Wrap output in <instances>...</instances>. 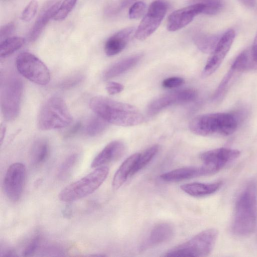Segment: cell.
Segmentation results:
<instances>
[{
  "label": "cell",
  "mask_w": 257,
  "mask_h": 257,
  "mask_svg": "<svg viewBox=\"0 0 257 257\" xmlns=\"http://www.w3.org/2000/svg\"><path fill=\"white\" fill-rule=\"evenodd\" d=\"M89 107L108 123L118 126L137 125L144 120L143 115L135 106L105 96L93 97L90 100Z\"/></svg>",
  "instance_id": "cell-1"
},
{
  "label": "cell",
  "mask_w": 257,
  "mask_h": 257,
  "mask_svg": "<svg viewBox=\"0 0 257 257\" xmlns=\"http://www.w3.org/2000/svg\"><path fill=\"white\" fill-rule=\"evenodd\" d=\"M257 225V184L249 182L238 195L235 204L232 229L241 236H248Z\"/></svg>",
  "instance_id": "cell-2"
},
{
  "label": "cell",
  "mask_w": 257,
  "mask_h": 257,
  "mask_svg": "<svg viewBox=\"0 0 257 257\" xmlns=\"http://www.w3.org/2000/svg\"><path fill=\"white\" fill-rule=\"evenodd\" d=\"M241 115L237 112H216L194 117L189 127L194 134L203 137H226L237 129Z\"/></svg>",
  "instance_id": "cell-3"
},
{
  "label": "cell",
  "mask_w": 257,
  "mask_h": 257,
  "mask_svg": "<svg viewBox=\"0 0 257 257\" xmlns=\"http://www.w3.org/2000/svg\"><path fill=\"white\" fill-rule=\"evenodd\" d=\"M73 117L64 100L58 95L48 99L41 106L37 118L38 127L41 130L61 128L70 125Z\"/></svg>",
  "instance_id": "cell-4"
},
{
  "label": "cell",
  "mask_w": 257,
  "mask_h": 257,
  "mask_svg": "<svg viewBox=\"0 0 257 257\" xmlns=\"http://www.w3.org/2000/svg\"><path fill=\"white\" fill-rule=\"evenodd\" d=\"M109 173L107 166L96 168L93 171L63 188L59 199L63 202L76 201L92 194L104 182Z\"/></svg>",
  "instance_id": "cell-5"
},
{
  "label": "cell",
  "mask_w": 257,
  "mask_h": 257,
  "mask_svg": "<svg viewBox=\"0 0 257 257\" xmlns=\"http://www.w3.org/2000/svg\"><path fill=\"white\" fill-rule=\"evenodd\" d=\"M1 106L7 121H13L19 115L23 94L22 80L14 74L4 76L1 80Z\"/></svg>",
  "instance_id": "cell-6"
},
{
  "label": "cell",
  "mask_w": 257,
  "mask_h": 257,
  "mask_svg": "<svg viewBox=\"0 0 257 257\" xmlns=\"http://www.w3.org/2000/svg\"><path fill=\"white\" fill-rule=\"evenodd\" d=\"M215 228L204 230L167 251L165 256H205L212 251L218 236Z\"/></svg>",
  "instance_id": "cell-7"
},
{
  "label": "cell",
  "mask_w": 257,
  "mask_h": 257,
  "mask_svg": "<svg viewBox=\"0 0 257 257\" xmlns=\"http://www.w3.org/2000/svg\"><path fill=\"white\" fill-rule=\"evenodd\" d=\"M16 66L19 73L36 84L45 85L50 81V73L47 66L31 53H21L16 58Z\"/></svg>",
  "instance_id": "cell-8"
},
{
  "label": "cell",
  "mask_w": 257,
  "mask_h": 257,
  "mask_svg": "<svg viewBox=\"0 0 257 257\" xmlns=\"http://www.w3.org/2000/svg\"><path fill=\"white\" fill-rule=\"evenodd\" d=\"M167 11L166 3L162 0L154 1L137 29L135 36L143 41L150 36L157 29Z\"/></svg>",
  "instance_id": "cell-9"
},
{
  "label": "cell",
  "mask_w": 257,
  "mask_h": 257,
  "mask_svg": "<svg viewBox=\"0 0 257 257\" xmlns=\"http://www.w3.org/2000/svg\"><path fill=\"white\" fill-rule=\"evenodd\" d=\"M26 176L25 166L21 163H15L8 168L4 179L3 186L8 198L13 202L21 198Z\"/></svg>",
  "instance_id": "cell-10"
},
{
  "label": "cell",
  "mask_w": 257,
  "mask_h": 257,
  "mask_svg": "<svg viewBox=\"0 0 257 257\" xmlns=\"http://www.w3.org/2000/svg\"><path fill=\"white\" fill-rule=\"evenodd\" d=\"M235 37V31L232 29L227 30L220 37L203 70V78L209 76L217 70L228 53Z\"/></svg>",
  "instance_id": "cell-11"
},
{
  "label": "cell",
  "mask_w": 257,
  "mask_h": 257,
  "mask_svg": "<svg viewBox=\"0 0 257 257\" xmlns=\"http://www.w3.org/2000/svg\"><path fill=\"white\" fill-rule=\"evenodd\" d=\"M197 97L196 90L191 88L176 90L162 94L150 103L148 106V112L154 114L172 105L192 101Z\"/></svg>",
  "instance_id": "cell-12"
},
{
  "label": "cell",
  "mask_w": 257,
  "mask_h": 257,
  "mask_svg": "<svg viewBox=\"0 0 257 257\" xmlns=\"http://www.w3.org/2000/svg\"><path fill=\"white\" fill-rule=\"evenodd\" d=\"M240 155V152L238 150L219 148L201 153L200 158L211 175L218 172Z\"/></svg>",
  "instance_id": "cell-13"
},
{
  "label": "cell",
  "mask_w": 257,
  "mask_h": 257,
  "mask_svg": "<svg viewBox=\"0 0 257 257\" xmlns=\"http://www.w3.org/2000/svg\"><path fill=\"white\" fill-rule=\"evenodd\" d=\"M204 6L201 4H193L173 12L169 16L167 28L170 31H176L183 28L198 14L202 13Z\"/></svg>",
  "instance_id": "cell-14"
},
{
  "label": "cell",
  "mask_w": 257,
  "mask_h": 257,
  "mask_svg": "<svg viewBox=\"0 0 257 257\" xmlns=\"http://www.w3.org/2000/svg\"><path fill=\"white\" fill-rule=\"evenodd\" d=\"M61 3V0H48L45 3L29 33L30 42H35L39 38L49 21L53 19Z\"/></svg>",
  "instance_id": "cell-15"
},
{
  "label": "cell",
  "mask_w": 257,
  "mask_h": 257,
  "mask_svg": "<svg viewBox=\"0 0 257 257\" xmlns=\"http://www.w3.org/2000/svg\"><path fill=\"white\" fill-rule=\"evenodd\" d=\"M174 234L173 226L167 222L155 225L140 246L141 250H146L170 240Z\"/></svg>",
  "instance_id": "cell-16"
},
{
  "label": "cell",
  "mask_w": 257,
  "mask_h": 257,
  "mask_svg": "<svg viewBox=\"0 0 257 257\" xmlns=\"http://www.w3.org/2000/svg\"><path fill=\"white\" fill-rule=\"evenodd\" d=\"M125 151V146L120 141H113L108 144L93 159L92 168L105 166L120 158Z\"/></svg>",
  "instance_id": "cell-17"
},
{
  "label": "cell",
  "mask_w": 257,
  "mask_h": 257,
  "mask_svg": "<svg viewBox=\"0 0 257 257\" xmlns=\"http://www.w3.org/2000/svg\"><path fill=\"white\" fill-rule=\"evenodd\" d=\"M207 175H209L207 169L202 165L176 169L162 174L160 178L164 181L174 182Z\"/></svg>",
  "instance_id": "cell-18"
},
{
  "label": "cell",
  "mask_w": 257,
  "mask_h": 257,
  "mask_svg": "<svg viewBox=\"0 0 257 257\" xmlns=\"http://www.w3.org/2000/svg\"><path fill=\"white\" fill-rule=\"evenodd\" d=\"M134 30L133 27L125 28L115 33L108 38L104 47L106 55L112 56L121 52L126 47Z\"/></svg>",
  "instance_id": "cell-19"
},
{
  "label": "cell",
  "mask_w": 257,
  "mask_h": 257,
  "mask_svg": "<svg viewBox=\"0 0 257 257\" xmlns=\"http://www.w3.org/2000/svg\"><path fill=\"white\" fill-rule=\"evenodd\" d=\"M222 184V181L204 183L193 182L182 185L180 188L187 194L193 197H204L217 191Z\"/></svg>",
  "instance_id": "cell-20"
},
{
  "label": "cell",
  "mask_w": 257,
  "mask_h": 257,
  "mask_svg": "<svg viewBox=\"0 0 257 257\" xmlns=\"http://www.w3.org/2000/svg\"><path fill=\"white\" fill-rule=\"evenodd\" d=\"M142 54L124 58L109 67L104 72L103 78L108 80L115 77L134 67L142 59Z\"/></svg>",
  "instance_id": "cell-21"
},
{
  "label": "cell",
  "mask_w": 257,
  "mask_h": 257,
  "mask_svg": "<svg viewBox=\"0 0 257 257\" xmlns=\"http://www.w3.org/2000/svg\"><path fill=\"white\" fill-rule=\"evenodd\" d=\"M139 153H135L126 158L121 164L114 175L112 186L113 189H119L131 177L132 172L139 157Z\"/></svg>",
  "instance_id": "cell-22"
},
{
  "label": "cell",
  "mask_w": 257,
  "mask_h": 257,
  "mask_svg": "<svg viewBox=\"0 0 257 257\" xmlns=\"http://www.w3.org/2000/svg\"><path fill=\"white\" fill-rule=\"evenodd\" d=\"M49 152V144L47 139L41 138L35 141L31 151L32 164L35 166L43 164L47 160Z\"/></svg>",
  "instance_id": "cell-23"
},
{
  "label": "cell",
  "mask_w": 257,
  "mask_h": 257,
  "mask_svg": "<svg viewBox=\"0 0 257 257\" xmlns=\"http://www.w3.org/2000/svg\"><path fill=\"white\" fill-rule=\"evenodd\" d=\"M220 37L216 35L198 34L194 37L195 45L202 52L211 53L215 49Z\"/></svg>",
  "instance_id": "cell-24"
},
{
  "label": "cell",
  "mask_w": 257,
  "mask_h": 257,
  "mask_svg": "<svg viewBox=\"0 0 257 257\" xmlns=\"http://www.w3.org/2000/svg\"><path fill=\"white\" fill-rule=\"evenodd\" d=\"M25 39L21 37H10L1 42L0 56L7 57L19 49L24 44Z\"/></svg>",
  "instance_id": "cell-25"
},
{
  "label": "cell",
  "mask_w": 257,
  "mask_h": 257,
  "mask_svg": "<svg viewBox=\"0 0 257 257\" xmlns=\"http://www.w3.org/2000/svg\"><path fill=\"white\" fill-rule=\"evenodd\" d=\"M159 150V146L157 145H155L148 148L142 153H139L131 176L135 175L145 167L155 157L158 153Z\"/></svg>",
  "instance_id": "cell-26"
},
{
  "label": "cell",
  "mask_w": 257,
  "mask_h": 257,
  "mask_svg": "<svg viewBox=\"0 0 257 257\" xmlns=\"http://www.w3.org/2000/svg\"><path fill=\"white\" fill-rule=\"evenodd\" d=\"M80 155L74 153L68 156L61 164L57 173V177L60 180L68 178L73 172L79 162Z\"/></svg>",
  "instance_id": "cell-27"
},
{
  "label": "cell",
  "mask_w": 257,
  "mask_h": 257,
  "mask_svg": "<svg viewBox=\"0 0 257 257\" xmlns=\"http://www.w3.org/2000/svg\"><path fill=\"white\" fill-rule=\"evenodd\" d=\"M240 72L234 66L231 65L230 69L224 75L213 94L212 98L214 100L220 101L223 98L227 91L233 78L235 76L236 73Z\"/></svg>",
  "instance_id": "cell-28"
},
{
  "label": "cell",
  "mask_w": 257,
  "mask_h": 257,
  "mask_svg": "<svg viewBox=\"0 0 257 257\" xmlns=\"http://www.w3.org/2000/svg\"><path fill=\"white\" fill-rule=\"evenodd\" d=\"M107 126L108 122L96 115L88 120L85 127V133L89 137H95L101 134Z\"/></svg>",
  "instance_id": "cell-29"
},
{
  "label": "cell",
  "mask_w": 257,
  "mask_h": 257,
  "mask_svg": "<svg viewBox=\"0 0 257 257\" xmlns=\"http://www.w3.org/2000/svg\"><path fill=\"white\" fill-rule=\"evenodd\" d=\"M193 4H201L204 6L203 14L215 15L220 13L224 7V0H191Z\"/></svg>",
  "instance_id": "cell-30"
},
{
  "label": "cell",
  "mask_w": 257,
  "mask_h": 257,
  "mask_svg": "<svg viewBox=\"0 0 257 257\" xmlns=\"http://www.w3.org/2000/svg\"><path fill=\"white\" fill-rule=\"evenodd\" d=\"M77 0H64L61 2L53 19L62 21L66 18L76 5Z\"/></svg>",
  "instance_id": "cell-31"
},
{
  "label": "cell",
  "mask_w": 257,
  "mask_h": 257,
  "mask_svg": "<svg viewBox=\"0 0 257 257\" xmlns=\"http://www.w3.org/2000/svg\"><path fill=\"white\" fill-rule=\"evenodd\" d=\"M84 75L81 73H76L63 79L59 83L58 86L62 89H71L80 83L84 79Z\"/></svg>",
  "instance_id": "cell-32"
},
{
  "label": "cell",
  "mask_w": 257,
  "mask_h": 257,
  "mask_svg": "<svg viewBox=\"0 0 257 257\" xmlns=\"http://www.w3.org/2000/svg\"><path fill=\"white\" fill-rule=\"evenodd\" d=\"M41 242L42 238L39 234L34 235L23 249V255L25 256L33 255L39 249Z\"/></svg>",
  "instance_id": "cell-33"
},
{
  "label": "cell",
  "mask_w": 257,
  "mask_h": 257,
  "mask_svg": "<svg viewBox=\"0 0 257 257\" xmlns=\"http://www.w3.org/2000/svg\"><path fill=\"white\" fill-rule=\"evenodd\" d=\"M39 8L37 1L32 0L25 7L21 14V19L26 22L31 21L36 16Z\"/></svg>",
  "instance_id": "cell-34"
},
{
  "label": "cell",
  "mask_w": 257,
  "mask_h": 257,
  "mask_svg": "<svg viewBox=\"0 0 257 257\" xmlns=\"http://www.w3.org/2000/svg\"><path fill=\"white\" fill-rule=\"evenodd\" d=\"M146 9V4L141 1H138L133 4L130 8L128 16L131 19H137L143 16Z\"/></svg>",
  "instance_id": "cell-35"
},
{
  "label": "cell",
  "mask_w": 257,
  "mask_h": 257,
  "mask_svg": "<svg viewBox=\"0 0 257 257\" xmlns=\"http://www.w3.org/2000/svg\"><path fill=\"white\" fill-rule=\"evenodd\" d=\"M137 0H120L116 4L109 6L106 10V13L109 14H114L122 10L132 6Z\"/></svg>",
  "instance_id": "cell-36"
},
{
  "label": "cell",
  "mask_w": 257,
  "mask_h": 257,
  "mask_svg": "<svg viewBox=\"0 0 257 257\" xmlns=\"http://www.w3.org/2000/svg\"><path fill=\"white\" fill-rule=\"evenodd\" d=\"M184 83V80L179 77H171L164 79L162 86L167 88H172L181 86Z\"/></svg>",
  "instance_id": "cell-37"
},
{
  "label": "cell",
  "mask_w": 257,
  "mask_h": 257,
  "mask_svg": "<svg viewBox=\"0 0 257 257\" xmlns=\"http://www.w3.org/2000/svg\"><path fill=\"white\" fill-rule=\"evenodd\" d=\"M15 29V24L13 22L9 23L3 26L0 30L1 42L10 37Z\"/></svg>",
  "instance_id": "cell-38"
},
{
  "label": "cell",
  "mask_w": 257,
  "mask_h": 257,
  "mask_svg": "<svg viewBox=\"0 0 257 257\" xmlns=\"http://www.w3.org/2000/svg\"><path fill=\"white\" fill-rule=\"evenodd\" d=\"M123 88V86L119 83L109 82L106 84L105 89L108 94L114 95L122 91Z\"/></svg>",
  "instance_id": "cell-39"
},
{
  "label": "cell",
  "mask_w": 257,
  "mask_h": 257,
  "mask_svg": "<svg viewBox=\"0 0 257 257\" xmlns=\"http://www.w3.org/2000/svg\"><path fill=\"white\" fill-rule=\"evenodd\" d=\"M82 126V123L80 121L77 122L65 133L64 137L68 139L75 136L80 131Z\"/></svg>",
  "instance_id": "cell-40"
},
{
  "label": "cell",
  "mask_w": 257,
  "mask_h": 257,
  "mask_svg": "<svg viewBox=\"0 0 257 257\" xmlns=\"http://www.w3.org/2000/svg\"><path fill=\"white\" fill-rule=\"evenodd\" d=\"M251 56L254 62H257V33L254 38L252 49H251Z\"/></svg>",
  "instance_id": "cell-41"
},
{
  "label": "cell",
  "mask_w": 257,
  "mask_h": 257,
  "mask_svg": "<svg viewBox=\"0 0 257 257\" xmlns=\"http://www.w3.org/2000/svg\"><path fill=\"white\" fill-rule=\"evenodd\" d=\"M244 6L248 8H253L255 5L256 0H239Z\"/></svg>",
  "instance_id": "cell-42"
},
{
  "label": "cell",
  "mask_w": 257,
  "mask_h": 257,
  "mask_svg": "<svg viewBox=\"0 0 257 257\" xmlns=\"http://www.w3.org/2000/svg\"><path fill=\"white\" fill-rule=\"evenodd\" d=\"M62 213L63 214V216L66 217H70L72 214V209L70 206H66L63 212Z\"/></svg>",
  "instance_id": "cell-43"
},
{
  "label": "cell",
  "mask_w": 257,
  "mask_h": 257,
  "mask_svg": "<svg viewBox=\"0 0 257 257\" xmlns=\"http://www.w3.org/2000/svg\"><path fill=\"white\" fill-rule=\"evenodd\" d=\"M6 128L4 124H1V144L3 143V140L5 138L6 134Z\"/></svg>",
  "instance_id": "cell-44"
}]
</instances>
